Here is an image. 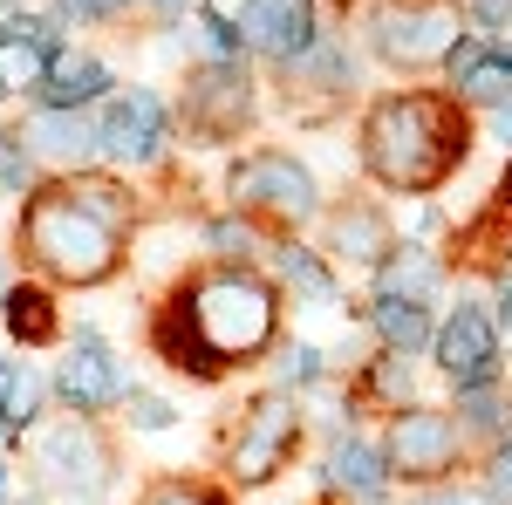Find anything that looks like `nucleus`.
<instances>
[{
	"mask_svg": "<svg viewBox=\"0 0 512 505\" xmlns=\"http://www.w3.org/2000/svg\"><path fill=\"white\" fill-rule=\"evenodd\" d=\"M62 396H69L76 410H103V403H117V396H123V369H117V355L103 349L96 335H82V342H76L69 369H62Z\"/></svg>",
	"mask_w": 512,
	"mask_h": 505,
	"instance_id": "12",
	"label": "nucleus"
},
{
	"mask_svg": "<svg viewBox=\"0 0 512 505\" xmlns=\"http://www.w3.org/2000/svg\"><path fill=\"white\" fill-rule=\"evenodd\" d=\"M35 403H41V383H35V369H28V362H21V369H0V417L28 424V417H35Z\"/></svg>",
	"mask_w": 512,
	"mask_h": 505,
	"instance_id": "21",
	"label": "nucleus"
},
{
	"mask_svg": "<svg viewBox=\"0 0 512 505\" xmlns=\"http://www.w3.org/2000/svg\"><path fill=\"white\" fill-rule=\"evenodd\" d=\"M130 417H137L144 430H164V424H171V403H158V396H137V403H130Z\"/></svg>",
	"mask_w": 512,
	"mask_h": 505,
	"instance_id": "28",
	"label": "nucleus"
},
{
	"mask_svg": "<svg viewBox=\"0 0 512 505\" xmlns=\"http://www.w3.org/2000/svg\"><path fill=\"white\" fill-rule=\"evenodd\" d=\"M328 478H335L342 492H355V499H376V492H383V458H376L369 444H335Z\"/></svg>",
	"mask_w": 512,
	"mask_h": 505,
	"instance_id": "18",
	"label": "nucleus"
},
{
	"mask_svg": "<svg viewBox=\"0 0 512 505\" xmlns=\"http://www.w3.org/2000/svg\"><path fill=\"white\" fill-rule=\"evenodd\" d=\"M158 144H164V110H158V96H144V89H130L123 103H110V117L96 123V151L130 157V164L158 157Z\"/></svg>",
	"mask_w": 512,
	"mask_h": 505,
	"instance_id": "7",
	"label": "nucleus"
},
{
	"mask_svg": "<svg viewBox=\"0 0 512 505\" xmlns=\"http://www.w3.org/2000/svg\"><path fill=\"white\" fill-rule=\"evenodd\" d=\"M287 451H294V410H287L280 396H267V403L246 417V430H239L233 471H239V478H267V471H274Z\"/></svg>",
	"mask_w": 512,
	"mask_h": 505,
	"instance_id": "11",
	"label": "nucleus"
},
{
	"mask_svg": "<svg viewBox=\"0 0 512 505\" xmlns=\"http://www.w3.org/2000/svg\"><path fill=\"white\" fill-rule=\"evenodd\" d=\"M417 505H492L485 492H431V499H417Z\"/></svg>",
	"mask_w": 512,
	"mask_h": 505,
	"instance_id": "30",
	"label": "nucleus"
},
{
	"mask_svg": "<svg viewBox=\"0 0 512 505\" xmlns=\"http://www.w3.org/2000/svg\"><path fill=\"white\" fill-rule=\"evenodd\" d=\"M69 198H76L82 212H96L103 226H117V219H123V198H117V185H69Z\"/></svg>",
	"mask_w": 512,
	"mask_h": 505,
	"instance_id": "23",
	"label": "nucleus"
},
{
	"mask_svg": "<svg viewBox=\"0 0 512 505\" xmlns=\"http://www.w3.org/2000/svg\"><path fill=\"white\" fill-rule=\"evenodd\" d=\"M110 76H103V62L96 55H62L55 69H48V96H55V110H82L89 96H103Z\"/></svg>",
	"mask_w": 512,
	"mask_h": 505,
	"instance_id": "17",
	"label": "nucleus"
},
{
	"mask_svg": "<svg viewBox=\"0 0 512 505\" xmlns=\"http://www.w3.org/2000/svg\"><path fill=\"white\" fill-rule=\"evenodd\" d=\"M451 76L472 103H512V62L506 55H478V41L451 48Z\"/></svg>",
	"mask_w": 512,
	"mask_h": 505,
	"instance_id": "14",
	"label": "nucleus"
},
{
	"mask_svg": "<svg viewBox=\"0 0 512 505\" xmlns=\"http://www.w3.org/2000/svg\"><path fill=\"white\" fill-rule=\"evenodd\" d=\"M41 471H48L62 492H96V485H103V471H110V458H103L96 430L69 417V424L41 430Z\"/></svg>",
	"mask_w": 512,
	"mask_h": 505,
	"instance_id": "6",
	"label": "nucleus"
},
{
	"mask_svg": "<svg viewBox=\"0 0 512 505\" xmlns=\"http://www.w3.org/2000/svg\"><path fill=\"white\" fill-rule=\"evenodd\" d=\"M151 505H212V499H198V492H158Z\"/></svg>",
	"mask_w": 512,
	"mask_h": 505,
	"instance_id": "33",
	"label": "nucleus"
},
{
	"mask_svg": "<svg viewBox=\"0 0 512 505\" xmlns=\"http://www.w3.org/2000/svg\"><path fill=\"white\" fill-rule=\"evenodd\" d=\"M362 144H369V171H376L383 185L424 192V185H437V178L458 164L465 130H458L451 110L431 103V96H396V103H376Z\"/></svg>",
	"mask_w": 512,
	"mask_h": 505,
	"instance_id": "1",
	"label": "nucleus"
},
{
	"mask_svg": "<svg viewBox=\"0 0 512 505\" xmlns=\"http://www.w3.org/2000/svg\"><path fill=\"white\" fill-rule=\"evenodd\" d=\"M478 14H485V21H506V14H512V0H478Z\"/></svg>",
	"mask_w": 512,
	"mask_h": 505,
	"instance_id": "34",
	"label": "nucleus"
},
{
	"mask_svg": "<svg viewBox=\"0 0 512 505\" xmlns=\"http://www.w3.org/2000/svg\"><path fill=\"white\" fill-rule=\"evenodd\" d=\"M55 55V21H7L0 41V89H35Z\"/></svg>",
	"mask_w": 512,
	"mask_h": 505,
	"instance_id": "13",
	"label": "nucleus"
},
{
	"mask_svg": "<svg viewBox=\"0 0 512 505\" xmlns=\"http://www.w3.org/2000/svg\"><path fill=\"white\" fill-rule=\"evenodd\" d=\"M0 505H7V471H0Z\"/></svg>",
	"mask_w": 512,
	"mask_h": 505,
	"instance_id": "39",
	"label": "nucleus"
},
{
	"mask_svg": "<svg viewBox=\"0 0 512 505\" xmlns=\"http://www.w3.org/2000/svg\"><path fill=\"white\" fill-rule=\"evenodd\" d=\"M280 273H287V280H294V287H301V294H328V273L315 267V260H308V253H280Z\"/></svg>",
	"mask_w": 512,
	"mask_h": 505,
	"instance_id": "24",
	"label": "nucleus"
},
{
	"mask_svg": "<svg viewBox=\"0 0 512 505\" xmlns=\"http://www.w3.org/2000/svg\"><path fill=\"white\" fill-rule=\"evenodd\" d=\"M192 110L205 130H233L239 117H246V76L239 69H205L192 89Z\"/></svg>",
	"mask_w": 512,
	"mask_h": 505,
	"instance_id": "16",
	"label": "nucleus"
},
{
	"mask_svg": "<svg viewBox=\"0 0 512 505\" xmlns=\"http://www.w3.org/2000/svg\"><path fill=\"white\" fill-rule=\"evenodd\" d=\"M321 376V355L315 349H287V362H280V383H315Z\"/></svg>",
	"mask_w": 512,
	"mask_h": 505,
	"instance_id": "26",
	"label": "nucleus"
},
{
	"mask_svg": "<svg viewBox=\"0 0 512 505\" xmlns=\"http://www.w3.org/2000/svg\"><path fill=\"white\" fill-rule=\"evenodd\" d=\"M192 335H198L205 369L267 349V335H274V294L253 273H219V280H205L192 294Z\"/></svg>",
	"mask_w": 512,
	"mask_h": 505,
	"instance_id": "3",
	"label": "nucleus"
},
{
	"mask_svg": "<svg viewBox=\"0 0 512 505\" xmlns=\"http://www.w3.org/2000/svg\"><path fill=\"white\" fill-rule=\"evenodd\" d=\"M76 14H103V7H117V0H69Z\"/></svg>",
	"mask_w": 512,
	"mask_h": 505,
	"instance_id": "35",
	"label": "nucleus"
},
{
	"mask_svg": "<svg viewBox=\"0 0 512 505\" xmlns=\"http://www.w3.org/2000/svg\"><path fill=\"white\" fill-rule=\"evenodd\" d=\"M472 417H478V424H499V410H492V396H485V389H472Z\"/></svg>",
	"mask_w": 512,
	"mask_h": 505,
	"instance_id": "32",
	"label": "nucleus"
},
{
	"mask_svg": "<svg viewBox=\"0 0 512 505\" xmlns=\"http://www.w3.org/2000/svg\"><path fill=\"white\" fill-rule=\"evenodd\" d=\"M499 314H506V328H512V294H506V308H499Z\"/></svg>",
	"mask_w": 512,
	"mask_h": 505,
	"instance_id": "38",
	"label": "nucleus"
},
{
	"mask_svg": "<svg viewBox=\"0 0 512 505\" xmlns=\"http://www.w3.org/2000/svg\"><path fill=\"white\" fill-rule=\"evenodd\" d=\"M451 458H458V430H451V417H431V410L396 417V430H390V465L396 471L424 478V471H444Z\"/></svg>",
	"mask_w": 512,
	"mask_h": 505,
	"instance_id": "9",
	"label": "nucleus"
},
{
	"mask_svg": "<svg viewBox=\"0 0 512 505\" xmlns=\"http://www.w3.org/2000/svg\"><path fill=\"white\" fill-rule=\"evenodd\" d=\"M376 328L390 335V349H417V342L431 335V321H424V308H417L410 294H383V308H376Z\"/></svg>",
	"mask_w": 512,
	"mask_h": 505,
	"instance_id": "19",
	"label": "nucleus"
},
{
	"mask_svg": "<svg viewBox=\"0 0 512 505\" xmlns=\"http://www.w3.org/2000/svg\"><path fill=\"white\" fill-rule=\"evenodd\" d=\"M21 239H28V253H35L48 273H62V280H103V273L117 267V226H103L96 212H82L69 192H48L28 205V219H21Z\"/></svg>",
	"mask_w": 512,
	"mask_h": 505,
	"instance_id": "2",
	"label": "nucleus"
},
{
	"mask_svg": "<svg viewBox=\"0 0 512 505\" xmlns=\"http://www.w3.org/2000/svg\"><path fill=\"white\" fill-rule=\"evenodd\" d=\"M499 137L512 144V103H499Z\"/></svg>",
	"mask_w": 512,
	"mask_h": 505,
	"instance_id": "36",
	"label": "nucleus"
},
{
	"mask_svg": "<svg viewBox=\"0 0 512 505\" xmlns=\"http://www.w3.org/2000/svg\"><path fill=\"white\" fill-rule=\"evenodd\" d=\"M383 287H390V294H410V301H417V294L431 287V267H424V260H396V267L383 273Z\"/></svg>",
	"mask_w": 512,
	"mask_h": 505,
	"instance_id": "25",
	"label": "nucleus"
},
{
	"mask_svg": "<svg viewBox=\"0 0 512 505\" xmlns=\"http://www.w3.org/2000/svg\"><path fill=\"white\" fill-rule=\"evenodd\" d=\"M492 499L512 505V451H499V465H492Z\"/></svg>",
	"mask_w": 512,
	"mask_h": 505,
	"instance_id": "29",
	"label": "nucleus"
},
{
	"mask_svg": "<svg viewBox=\"0 0 512 505\" xmlns=\"http://www.w3.org/2000/svg\"><path fill=\"white\" fill-rule=\"evenodd\" d=\"M233 198L274 212V219H308L315 212V178L294 157H246L233 171Z\"/></svg>",
	"mask_w": 512,
	"mask_h": 505,
	"instance_id": "5",
	"label": "nucleus"
},
{
	"mask_svg": "<svg viewBox=\"0 0 512 505\" xmlns=\"http://www.w3.org/2000/svg\"><path fill=\"white\" fill-rule=\"evenodd\" d=\"M335 239H342V253H355V260H376V253H383V226H376L369 212H349V219L335 226Z\"/></svg>",
	"mask_w": 512,
	"mask_h": 505,
	"instance_id": "22",
	"label": "nucleus"
},
{
	"mask_svg": "<svg viewBox=\"0 0 512 505\" xmlns=\"http://www.w3.org/2000/svg\"><path fill=\"white\" fill-rule=\"evenodd\" d=\"M376 383H383V396H410V369H396V362H390Z\"/></svg>",
	"mask_w": 512,
	"mask_h": 505,
	"instance_id": "31",
	"label": "nucleus"
},
{
	"mask_svg": "<svg viewBox=\"0 0 512 505\" xmlns=\"http://www.w3.org/2000/svg\"><path fill=\"white\" fill-rule=\"evenodd\" d=\"M437 362H444V376H451V383L478 389L485 376H492V362H499L492 321H485L478 308H458V314H451V328L437 335Z\"/></svg>",
	"mask_w": 512,
	"mask_h": 505,
	"instance_id": "8",
	"label": "nucleus"
},
{
	"mask_svg": "<svg viewBox=\"0 0 512 505\" xmlns=\"http://www.w3.org/2000/svg\"><path fill=\"white\" fill-rule=\"evenodd\" d=\"M239 35L253 48H267V55H301L315 41V14H308V0H246Z\"/></svg>",
	"mask_w": 512,
	"mask_h": 505,
	"instance_id": "10",
	"label": "nucleus"
},
{
	"mask_svg": "<svg viewBox=\"0 0 512 505\" xmlns=\"http://www.w3.org/2000/svg\"><path fill=\"white\" fill-rule=\"evenodd\" d=\"M0 185H14V192H21V185H28V157L14 151V144H7V137H0Z\"/></svg>",
	"mask_w": 512,
	"mask_h": 505,
	"instance_id": "27",
	"label": "nucleus"
},
{
	"mask_svg": "<svg viewBox=\"0 0 512 505\" xmlns=\"http://www.w3.org/2000/svg\"><path fill=\"white\" fill-rule=\"evenodd\" d=\"M7 328H14L21 342H48V335H55V314H48V294H35V287L7 294Z\"/></svg>",
	"mask_w": 512,
	"mask_h": 505,
	"instance_id": "20",
	"label": "nucleus"
},
{
	"mask_svg": "<svg viewBox=\"0 0 512 505\" xmlns=\"http://www.w3.org/2000/svg\"><path fill=\"white\" fill-rule=\"evenodd\" d=\"M28 144H35L41 157H55V164H69V157L96 151V123L82 117V110H41V117L28 123Z\"/></svg>",
	"mask_w": 512,
	"mask_h": 505,
	"instance_id": "15",
	"label": "nucleus"
},
{
	"mask_svg": "<svg viewBox=\"0 0 512 505\" xmlns=\"http://www.w3.org/2000/svg\"><path fill=\"white\" fill-rule=\"evenodd\" d=\"M451 48H458V14L437 0H390L376 14V55H390L403 69H424Z\"/></svg>",
	"mask_w": 512,
	"mask_h": 505,
	"instance_id": "4",
	"label": "nucleus"
},
{
	"mask_svg": "<svg viewBox=\"0 0 512 505\" xmlns=\"http://www.w3.org/2000/svg\"><path fill=\"white\" fill-rule=\"evenodd\" d=\"M499 48H506V62H512V14H506V35H499Z\"/></svg>",
	"mask_w": 512,
	"mask_h": 505,
	"instance_id": "37",
	"label": "nucleus"
}]
</instances>
